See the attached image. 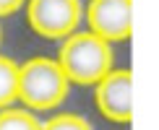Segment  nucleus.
<instances>
[{
	"label": "nucleus",
	"mask_w": 159,
	"mask_h": 130,
	"mask_svg": "<svg viewBox=\"0 0 159 130\" xmlns=\"http://www.w3.org/2000/svg\"><path fill=\"white\" fill-rule=\"evenodd\" d=\"M112 60H115V52L110 42L91 31L68 34L57 55V65L65 73L68 83H78V86H94L102 76L112 70Z\"/></svg>",
	"instance_id": "f257e3e1"
},
{
	"label": "nucleus",
	"mask_w": 159,
	"mask_h": 130,
	"mask_svg": "<svg viewBox=\"0 0 159 130\" xmlns=\"http://www.w3.org/2000/svg\"><path fill=\"white\" fill-rule=\"evenodd\" d=\"M68 78L52 57H31L18 65V102L31 112H50L68 96Z\"/></svg>",
	"instance_id": "f03ea898"
},
{
	"label": "nucleus",
	"mask_w": 159,
	"mask_h": 130,
	"mask_svg": "<svg viewBox=\"0 0 159 130\" xmlns=\"http://www.w3.org/2000/svg\"><path fill=\"white\" fill-rule=\"evenodd\" d=\"M29 26L44 39H65L84 18L81 0H26Z\"/></svg>",
	"instance_id": "7ed1b4c3"
},
{
	"label": "nucleus",
	"mask_w": 159,
	"mask_h": 130,
	"mask_svg": "<svg viewBox=\"0 0 159 130\" xmlns=\"http://www.w3.org/2000/svg\"><path fill=\"white\" fill-rule=\"evenodd\" d=\"M94 102L102 117L112 122H130L133 120V76L130 70H115L102 76L94 83Z\"/></svg>",
	"instance_id": "20e7f679"
},
{
	"label": "nucleus",
	"mask_w": 159,
	"mask_h": 130,
	"mask_svg": "<svg viewBox=\"0 0 159 130\" xmlns=\"http://www.w3.org/2000/svg\"><path fill=\"white\" fill-rule=\"evenodd\" d=\"M86 21L89 31L104 42H125L133 34V0H91Z\"/></svg>",
	"instance_id": "39448f33"
},
{
	"label": "nucleus",
	"mask_w": 159,
	"mask_h": 130,
	"mask_svg": "<svg viewBox=\"0 0 159 130\" xmlns=\"http://www.w3.org/2000/svg\"><path fill=\"white\" fill-rule=\"evenodd\" d=\"M18 102V63L0 55V109Z\"/></svg>",
	"instance_id": "423d86ee"
},
{
	"label": "nucleus",
	"mask_w": 159,
	"mask_h": 130,
	"mask_svg": "<svg viewBox=\"0 0 159 130\" xmlns=\"http://www.w3.org/2000/svg\"><path fill=\"white\" fill-rule=\"evenodd\" d=\"M42 122L26 107H5L0 109V130H39Z\"/></svg>",
	"instance_id": "0eeeda50"
},
{
	"label": "nucleus",
	"mask_w": 159,
	"mask_h": 130,
	"mask_svg": "<svg viewBox=\"0 0 159 130\" xmlns=\"http://www.w3.org/2000/svg\"><path fill=\"white\" fill-rule=\"evenodd\" d=\"M39 130H94L91 122L81 115H73V112H63V115H55L50 117L47 122H42Z\"/></svg>",
	"instance_id": "6e6552de"
},
{
	"label": "nucleus",
	"mask_w": 159,
	"mask_h": 130,
	"mask_svg": "<svg viewBox=\"0 0 159 130\" xmlns=\"http://www.w3.org/2000/svg\"><path fill=\"white\" fill-rule=\"evenodd\" d=\"M26 5V0H0V18L3 16H13L16 11H21Z\"/></svg>",
	"instance_id": "1a4fd4ad"
},
{
	"label": "nucleus",
	"mask_w": 159,
	"mask_h": 130,
	"mask_svg": "<svg viewBox=\"0 0 159 130\" xmlns=\"http://www.w3.org/2000/svg\"><path fill=\"white\" fill-rule=\"evenodd\" d=\"M0 39H3V29H0Z\"/></svg>",
	"instance_id": "9d476101"
}]
</instances>
